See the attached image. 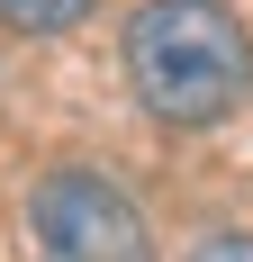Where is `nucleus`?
I'll return each instance as SVG.
<instances>
[{
  "mask_svg": "<svg viewBox=\"0 0 253 262\" xmlns=\"http://www.w3.org/2000/svg\"><path fill=\"white\" fill-rule=\"evenodd\" d=\"M126 81L163 127H217L253 100V36L226 0H145L126 18Z\"/></svg>",
  "mask_w": 253,
  "mask_h": 262,
  "instance_id": "nucleus-1",
  "label": "nucleus"
},
{
  "mask_svg": "<svg viewBox=\"0 0 253 262\" xmlns=\"http://www.w3.org/2000/svg\"><path fill=\"white\" fill-rule=\"evenodd\" d=\"M27 235L46 262H154L145 217L109 172H46L27 190Z\"/></svg>",
  "mask_w": 253,
  "mask_h": 262,
  "instance_id": "nucleus-2",
  "label": "nucleus"
},
{
  "mask_svg": "<svg viewBox=\"0 0 253 262\" xmlns=\"http://www.w3.org/2000/svg\"><path fill=\"white\" fill-rule=\"evenodd\" d=\"M81 18H91V0H0V27H18V36H64Z\"/></svg>",
  "mask_w": 253,
  "mask_h": 262,
  "instance_id": "nucleus-3",
  "label": "nucleus"
},
{
  "mask_svg": "<svg viewBox=\"0 0 253 262\" xmlns=\"http://www.w3.org/2000/svg\"><path fill=\"white\" fill-rule=\"evenodd\" d=\"M190 262H253V235H208Z\"/></svg>",
  "mask_w": 253,
  "mask_h": 262,
  "instance_id": "nucleus-4",
  "label": "nucleus"
}]
</instances>
